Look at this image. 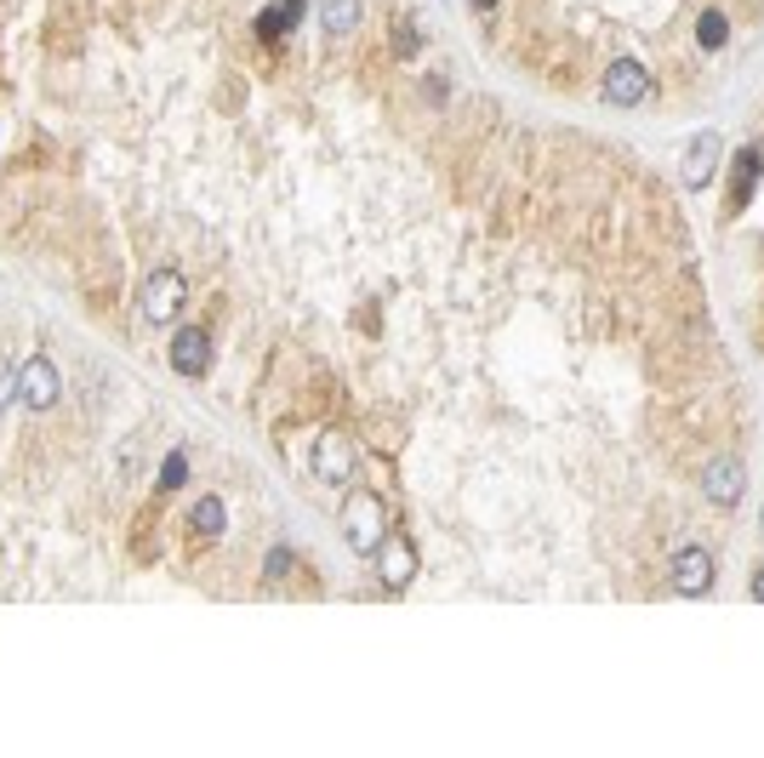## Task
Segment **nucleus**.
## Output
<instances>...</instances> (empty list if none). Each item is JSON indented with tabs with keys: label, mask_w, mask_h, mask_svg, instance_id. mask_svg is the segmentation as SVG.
Here are the masks:
<instances>
[{
	"label": "nucleus",
	"mask_w": 764,
	"mask_h": 758,
	"mask_svg": "<svg viewBox=\"0 0 764 758\" xmlns=\"http://www.w3.org/2000/svg\"><path fill=\"white\" fill-rule=\"evenodd\" d=\"M343 537H348V548L360 553V560H371V553L382 548V537H389V508H382L377 491H348Z\"/></svg>",
	"instance_id": "f257e3e1"
},
{
	"label": "nucleus",
	"mask_w": 764,
	"mask_h": 758,
	"mask_svg": "<svg viewBox=\"0 0 764 758\" xmlns=\"http://www.w3.org/2000/svg\"><path fill=\"white\" fill-rule=\"evenodd\" d=\"M183 302H189V280L177 268H155L143 280V291H138V314L148 320V325H171L177 314H183Z\"/></svg>",
	"instance_id": "f03ea898"
},
{
	"label": "nucleus",
	"mask_w": 764,
	"mask_h": 758,
	"mask_svg": "<svg viewBox=\"0 0 764 758\" xmlns=\"http://www.w3.org/2000/svg\"><path fill=\"white\" fill-rule=\"evenodd\" d=\"M17 399L29 411H52L63 399V376H58V365L46 360V353H29V360L17 365Z\"/></svg>",
	"instance_id": "7ed1b4c3"
},
{
	"label": "nucleus",
	"mask_w": 764,
	"mask_h": 758,
	"mask_svg": "<svg viewBox=\"0 0 764 758\" xmlns=\"http://www.w3.org/2000/svg\"><path fill=\"white\" fill-rule=\"evenodd\" d=\"M314 479L331 485V491L354 479V440L343 434V428H325V434L314 440Z\"/></svg>",
	"instance_id": "20e7f679"
},
{
	"label": "nucleus",
	"mask_w": 764,
	"mask_h": 758,
	"mask_svg": "<svg viewBox=\"0 0 764 758\" xmlns=\"http://www.w3.org/2000/svg\"><path fill=\"white\" fill-rule=\"evenodd\" d=\"M650 97V74L640 58H617L605 74V104H617V109H633V104H645Z\"/></svg>",
	"instance_id": "39448f33"
},
{
	"label": "nucleus",
	"mask_w": 764,
	"mask_h": 758,
	"mask_svg": "<svg viewBox=\"0 0 764 758\" xmlns=\"http://www.w3.org/2000/svg\"><path fill=\"white\" fill-rule=\"evenodd\" d=\"M668 582H673V593H684V599H702V593L713 588V553H707V548H679L673 565H668Z\"/></svg>",
	"instance_id": "423d86ee"
},
{
	"label": "nucleus",
	"mask_w": 764,
	"mask_h": 758,
	"mask_svg": "<svg viewBox=\"0 0 764 758\" xmlns=\"http://www.w3.org/2000/svg\"><path fill=\"white\" fill-rule=\"evenodd\" d=\"M742 485H748V468L736 457H713L702 468V496L713 502V508H736V502H742Z\"/></svg>",
	"instance_id": "0eeeda50"
},
{
	"label": "nucleus",
	"mask_w": 764,
	"mask_h": 758,
	"mask_svg": "<svg viewBox=\"0 0 764 758\" xmlns=\"http://www.w3.org/2000/svg\"><path fill=\"white\" fill-rule=\"evenodd\" d=\"M719 155H725V143L713 132H702L691 148H684V160H679V183L684 189H707L713 177H719Z\"/></svg>",
	"instance_id": "6e6552de"
},
{
	"label": "nucleus",
	"mask_w": 764,
	"mask_h": 758,
	"mask_svg": "<svg viewBox=\"0 0 764 758\" xmlns=\"http://www.w3.org/2000/svg\"><path fill=\"white\" fill-rule=\"evenodd\" d=\"M377 553H382V582H389V588H411V576H417V542L405 537V530H389Z\"/></svg>",
	"instance_id": "1a4fd4ad"
},
{
	"label": "nucleus",
	"mask_w": 764,
	"mask_h": 758,
	"mask_svg": "<svg viewBox=\"0 0 764 758\" xmlns=\"http://www.w3.org/2000/svg\"><path fill=\"white\" fill-rule=\"evenodd\" d=\"M212 365V337L200 332V325H183V332L171 337V371L177 376H206Z\"/></svg>",
	"instance_id": "9d476101"
},
{
	"label": "nucleus",
	"mask_w": 764,
	"mask_h": 758,
	"mask_svg": "<svg viewBox=\"0 0 764 758\" xmlns=\"http://www.w3.org/2000/svg\"><path fill=\"white\" fill-rule=\"evenodd\" d=\"M759 177H764V155L759 148H742V155L730 160V200H725V212H748V200L759 194Z\"/></svg>",
	"instance_id": "9b49d317"
},
{
	"label": "nucleus",
	"mask_w": 764,
	"mask_h": 758,
	"mask_svg": "<svg viewBox=\"0 0 764 758\" xmlns=\"http://www.w3.org/2000/svg\"><path fill=\"white\" fill-rule=\"evenodd\" d=\"M189 525H194V537H200V542H217V537H223V525H228L223 496H200V502H194V514H189Z\"/></svg>",
	"instance_id": "f8f14e48"
},
{
	"label": "nucleus",
	"mask_w": 764,
	"mask_h": 758,
	"mask_svg": "<svg viewBox=\"0 0 764 758\" xmlns=\"http://www.w3.org/2000/svg\"><path fill=\"white\" fill-rule=\"evenodd\" d=\"M297 17H302V0H274V7L258 12V35L263 40H279L286 29H297Z\"/></svg>",
	"instance_id": "ddd939ff"
},
{
	"label": "nucleus",
	"mask_w": 764,
	"mask_h": 758,
	"mask_svg": "<svg viewBox=\"0 0 764 758\" xmlns=\"http://www.w3.org/2000/svg\"><path fill=\"white\" fill-rule=\"evenodd\" d=\"M320 29L354 35V29H360V0H320Z\"/></svg>",
	"instance_id": "4468645a"
},
{
	"label": "nucleus",
	"mask_w": 764,
	"mask_h": 758,
	"mask_svg": "<svg viewBox=\"0 0 764 758\" xmlns=\"http://www.w3.org/2000/svg\"><path fill=\"white\" fill-rule=\"evenodd\" d=\"M696 40L707 46V52H719V46L730 40V23H725V12H702V23H696Z\"/></svg>",
	"instance_id": "2eb2a0df"
},
{
	"label": "nucleus",
	"mask_w": 764,
	"mask_h": 758,
	"mask_svg": "<svg viewBox=\"0 0 764 758\" xmlns=\"http://www.w3.org/2000/svg\"><path fill=\"white\" fill-rule=\"evenodd\" d=\"M183 479H189V457H183V450H171V457L160 462V491H177Z\"/></svg>",
	"instance_id": "dca6fc26"
},
{
	"label": "nucleus",
	"mask_w": 764,
	"mask_h": 758,
	"mask_svg": "<svg viewBox=\"0 0 764 758\" xmlns=\"http://www.w3.org/2000/svg\"><path fill=\"white\" fill-rule=\"evenodd\" d=\"M12 399H17V365H12V360H0V411H7Z\"/></svg>",
	"instance_id": "f3484780"
},
{
	"label": "nucleus",
	"mask_w": 764,
	"mask_h": 758,
	"mask_svg": "<svg viewBox=\"0 0 764 758\" xmlns=\"http://www.w3.org/2000/svg\"><path fill=\"white\" fill-rule=\"evenodd\" d=\"M394 46H399V58H411L417 46H422V35H417V23H399V35H394Z\"/></svg>",
	"instance_id": "a211bd4d"
},
{
	"label": "nucleus",
	"mask_w": 764,
	"mask_h": 758,
	"mask_svg": "<svg viewBox=\"0 0 764 758\" xmlns=\"http://www.w3.org/2000/svg\"><path fill=\"white\" fill-rule=\"evenodd\" d=\"M753 599H759V604H764V565H759V570H753Z\"/></svg>",
	"instance_id": "6ab92c4d"
},
{
	"label": "nucleus",
	"mask_w": 764,
	"mask_h": 758,
	"mask_svg": "<svg viewBox=\"0 0 764 758\" xmlns=\"http://www.w3.org/2000/svg\"><path fill=\"white\" fill-rule=\"evenodd\" d=\"M474 7H479V12H491V7H497V0H474Z\"/></svg>",
	"instance_id": "aec40b11"
}]
</instances>
